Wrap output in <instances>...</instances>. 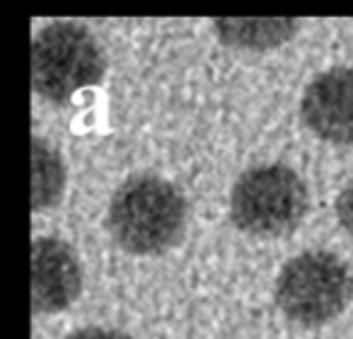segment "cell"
Instances as JSON below:
<instances>
[{"instance_id": "6da1fadb", "label": "cell", "mask_w": 353, "mask_h": 339, "mask_svg": "<svg viewBox=\"0 0 353 339\" xmlns=\"http://www.w3.org/2000/svg\"><path fill=\"white\" fill-rule=\"evenodd\" d=\"M109 231L131 255H160L170 250L187 226L182 192L157 175L128 177L109 202Z\"/></svg>"}, {"instance_id": "7a4b0ae2", "label": "cell", "mask_w": 353, "mask_h": 339, "mask_svg": "<svg viewBox=\"0 0 353 339\" xmlns=\"http://www.w3.org/2000/svg\"><path fill=\"white\" fill-rule=\"evenodd\" d=\"M104 75V51L80 22H51L32 41V85L51 102H65Z\"/></svg>"}, {"instance_id": "3957f363", "label": "cell", "mask_w": 353, "mask_h": 339, "mask_svg": "<svg viewBox=\"0 0 353 339\" xmlns=\"http://www.w3.org/2000/svg\"><path fill=\"white\" fill-rule=\"evenodd\" d=\"M310 197L305 182L288 165H256L237 177L230 192V218L242 233L279 238L305 218Z\"/></svg>"}, {"instance_id": "277c9868", "label": "cell", "mask_w": 353, "mask_h": 339, "mask_svg": "<svg viewBox=\"0 0 353 339\" xmlns=\"http://www.w3.org/2000/svg\"><path fill=\"white\" fill-rule=\"evenodd\" d=\"M281 313L305 327H317L343 313L353 298V274L341 257L324 250L300 252L276 279Z\"/></svg>"}, {"instance_id": "5b68a950", "label": "cell", "mask_w": 353, "mask_h": 339, "mask_svg": "<svg viewBox=\"0 0 353 339\" xmlns=\"http://www.w3.org/2000/svg\"><path fill=\"white\" fill-rule=\"evenodd\" d=\"M303 119L310 131L339 146H353V66H334L305 88Z\"/></svg>"}, {"instance_id": "8992f818", "label": "cell", "mask_w": 353, "mask_h": 339, "mask_svg": "<svg viewBox=\"0 0 353 339\" xmlns=\"http://www.w3.org/2000/svg\"><path fill=\"white\" fill-rule=\"evenodd\" d=\"M83 271L78 255L59 238L32 242V308L34 313H59L80 293Z\"/></svg>"}, {"instance_id": "52a82bcc", "label": "cell", "mask_w": 353, "mask_h": 339, "mask_svg": "<svg viewBox=\"0 0 353 339\" xmlns=\"http://www.w3.org/2000/svg\"><path fill=\"white\" fill-rule=\"evenodd\" d=\"M213 27L218 30L223 41L232 46H245V49H269V46L283 44L285 39L295 35L298 20H285V17H225L216 20Z\"/></svg>"}, {"instance_id": "ba28073f", "label": "cell", "mask_w": 353, "mask_h": 339, "mask_svg": "<svg viewBox=\"0 0 353 339\" xmlns=\"http://www.w3.org/2000/svg\"><path fill=\"white\" fill-rule=\"evenodd\" d=\"M65 170L59 151L49 141L34 136L32 138V206L39 211L51 204L63 192Z\"/></svg>"}, {"instance_id": "9c48e42d", "label": "cell", "mask_w": 353, "mask_h": 339, "mask_svg": "<svg viewBox=\"0 0 353 339\" xmlns=\"http://www.w3.org/2000/svg\"><path fill=\"white\" fill-rule=\"evenodd\" d=\"M336 216L339 223L353 235V180L339 192L336 197Z\"/></svg>"}, {"instance_id": "30bf717a", "label": "cell", "mask_w": 353, "mask_h": 339, "mask_svg": "<svg viewBox=\"0 0 353 339\" xmlns=\"http://www.w3.org/2000/svg\"><path fill=\"white\" fill-rule=\"evenodd\" d=\"M65 339H131L128 334L119 332V329H107V327H85L78 332L68 334Z\"/></svg>"}]
</instances>
